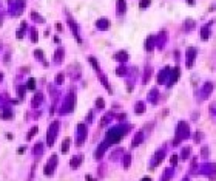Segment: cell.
Here are the masks:
<instances>
[{"instance_id":"6da1fadb","label":"cell","mask_w":216,"mask_h":181,"mask_svg":"<svg viewBox=\"0 0 216 181\" xmlns=\"http://www.w3.org/2000/svg\"><path fill=\"white\" fill-rule=\"evenodd\" d=\"M56 130H57V122H54L51 125V129H49V139H48V144L51 146L53 141H54V135H56Z\"/></svg>"},{"instance_id":"7a4b0ae2","label":"cell","mask_w":216,"mask_h":181,"mask_svg":"<svg viewBox=\"0 0 216 181\" xmlns=\"http://www.w3.org/2000/svg\"><path fill=\"white\" fill-rule=\"evenodd\" d=\"M117 11H119V14L125 13V2L124 0H117Z\"/></svg>"},{"instance_id":"3957f363","label":"cell","mask_w":216,"mask_h":181,"mask_svg":"<svg viewBox=\"0 0 216 181\" xmlns=\"http://www.w3.org/2000/svg\"><path fill=\"white\" fill-rule=\"evenodd\" d=\"M97 28H101V30H107V28H108V22H107V20H99V22H97Z\"/></svg>"},{"instance_id":"277c9868","label":"cell","mask_w":216,"mask_h":181,"mask_svg":"<svg viewBox=\"0 0 216 181\" xmlns=\"http://www.w3.org/2000/svg\"><path fill=\"white\" fill-rule=\"evenodd\" d=\"M36 133H37V127H32V129L30 130V133H28V136H26V138H28V139H31Z\"/></svg>"},{"instance_id":"5b68a950","label":"cell","mask_w":216,"mask_h":181,"mask_svg":"<svg viewBox=\"0 0 216 181\" xmlns=\"http://www.w3.org/2000/svg\"><path fill=\"white\" fill-rule=\"evenodd\" d=\"M150 3H151V0H142V2H140V8H147L148 5H150Z\"/></svg>"},{"instance_id":"8992f818","label":"cell","mask_w":216,"mask_h":181,"mask_svg":"<svg viewBox=\"0 0 216 181\" xmlns=\"http://www.w3.org/2000/svg\"><path fill=\"white\" fill-rule=\"evenodd\" d=\"M28 88H34V79L28 81Z\"/></svg>"},{"instance_id":"52a82bcc","label":"cell","mask_w":216,"mask_h":181,"mask_svg":"<svg viewBox=\"0 0 216 181\" xmlns=\"http://www.w3.org/2000/svg\"><path fill=\"white\" fill-rule=\"evenodd\" d=\"M66 150H68V139H66V141L63 142V149H62V152H63V153H65Z\"/></svg>"},{"instance_id":"ba28073f","label":"cell","mask_w":216,"mask_h":181,"mask_svg":"<svg viewBox=\"0 0 216 181\" xmlns=\"http://www.w3.org/2000/svg\"><path fill=\"white\" fill-rule=\"evenodd\" d=\"M187 2H188V3H190V5H193V0H187Z\"/></svg>"},{"instance_id":"9c48e42d","label":"cell","mask_w":216,"mask_h":181,"mask_svg":"<svg viewBox=\"0 0 216 181\" xmlns=\"http://www.w3.org/2000/svg\"><path fill=\"white\" fill-rule=\"evenodd\" d=\"M142 181H150V180H148V178H145V180H142Z\"/></svg>"},{"instance_id":"30bf717a","label":"cell","mask_w":216,"mask_h":181,"mask_svg":"<svg viewBox=\"0 0 216 181\" xmlns=\"http://www.w3.org/2000/svg\"><path fill=\"white\" fill-rule=\"evenodd\" d=\"M0 81H2V75H0Z\"/></svg>"}]
</instances>
